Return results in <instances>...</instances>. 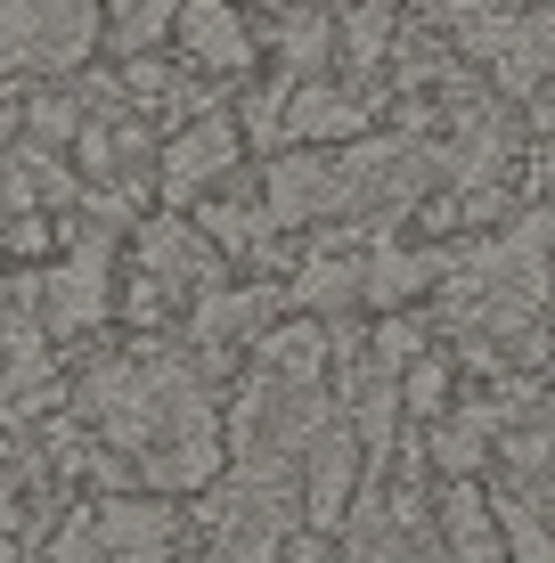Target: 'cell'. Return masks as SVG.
Masks as SVG:
<instances>
[{
    "label": "cell",
    "instance_id": "cell-4",
    "mask_svg": "<svg viewBox=\"0 0 555 563\" xmlns=\"http://www.w3.org/2000/svg\"><path fill=\"white\" fill-rule=\"evenodd\" d=\"M99 42V0H0V74H74Z\"/></svg>",
    "mask_w": 555,
    "mask_h": 563
},
{
    "label": "cell",
    "instance_id": "cell-1",
    "mask_svg": "<svg viewBox=\"0 0 555 563\" xmlns=\"http://www.w3.org/2000/svg\"><path fill=\"white\" fill-rule=\"evenodd\" d=\"M204 360L180 352H123L99 360L82 384H74V409L99 441L140 457V474L156 490H204L221 474V417L213 393L197 376Z\"/></svg>",
    "mask_w": 555,
    "mask_h": 563
},
{
    "label": "cell",
    "instance_id": "cell-2",
    "mask_svg": "<svg viewBox=\"0 0 555 563\" xmlns=\"http://www.w3.org/2000/svg\"><path fill=\"white\" fill-rule=\"evenodd\" d=\"M442 302L449 327L466 343H514L531 327V310L555 295V212L514 221V238H474L442 254Z\"/></svg>",
    "mask_w": 555,
    "mask_h": 563
},
{
    "label": "cell",
    "instance_id": "cell-16",
    "mask_svg": "<svg viewBox=\"0 0 555 563\" xmlns=\"http://www.w3.org/2000/svg\"><path fill=\"white\" fill-rule=\"evenodd\" d=\"M74 131H82V107H74V99H49V90H42V99H33L25 107V140L33 147H74Z\"/></svg>",
    "mask_w": 555,
    "mask_h": 563
},
{
    "label": "cell",
    "instance_id": "cell-7",
    "mask_svg": "<svg viewBox=\"0 0 555 563\" xmlns=\"http://www.w3.org/2000/svg\"><path fill=\"white\" fill-rule=\"evenodd\" d=\"M171 42L204 74H245L254 66V25H245L229 0H180V9H171Z\"/></svg>",
    "mask_w": 555,
    "mask_h": 563
},
{
    "label": "cell",
    "instance_id": "cell-13",
    "mask_svg": "<svg viewBox=\"0 0 555 563\" xmlns=\"http://www.w3.org/2000/svg\"><path fill=\"white\" fill-rule=\"evenodd\" d=\"M328 49H335V25L319 9H286V25H278V57H286V74L295 82H311L319 66H328Z\"/></svg>",
    "mask_w": 555,
    "mask_h": 563
},
{
    "label": "cell",
    "instance_id": "cell-18",
    "mask_svg": "<svg viewBox=\"0 0 555 563\" xmlns=\"http://www.w3.org/2000/svg\"><path fill=\"white\" fill-rule=\"evenodd\" d=\"M531 123H540V131H555V74H547L540 90H531Z\"/></svg>",
    "mask_w": 555,
    "mask_h": 563
},
{
    "label": "cell",
    "instance_id": "cell-9",
    "mask_svg": "<svg viewBox=\"0 0 555 563\" xmlns=\"http://www.w3.org/2000/svg\"><path fill=\"white\" fill-rule=\"evenodd\" d=\"M140 269L164 295H213V238L188 221H147L140 229Z\"/></svg>",
    "mask_w": 555,
    "mask_h": 563
},
{
    "label": "cell",
    "instance_id": "cell-8",
    "mask_svg": "<svg viewBox=\"0 0 555 563\" xmlns=\"http://www.w3.org/2000/svg\"><path fill=\"white\" fill-rule=\"evenodd\" d=\"M221 172H237V123H229L221 107H204V114H188V131L164 147V188L171 197H197Z\"/></svg>",
    "mask_w": 555,
    "mask_h": 563
},
{
    "label": "cell",
    "instance_id": "cell-15",
    "mask_svg": "<svg viewBox=\"0 0 555 563\" xmlns=\"http://www.w3.org/2000/svg\"><path fill=\"white\" fill-rule=\"evenodd\" d=\"M490 433H499V409H466V417H449L442 433H433V457L449 465V474H474L490 450Z\"/></svg>",
    "mask_w": 555,
    "mask_h": 563
},
{
    "label": "cell",
    "instance_id": "cell-19",
    "mask_svg": "<svg viewBox=\"0 0 555 563\" xmlns=\"http://www.w3.org/2000/svg\"><path fill=\"white\" fill-rule=\"evenodd\" d=\"M9 507H16V482H9V474H0V522H9Z\"/></svg>",
    "mask_w": 555,
    "mask_h": 563
},
{
    "label": "cell",
    "instance_id": "cell-12",
    "mask_svg": "<svg viewBox=\"0 0 555 563\" xmlns=\"http://www.w3.org/2000/svg\"><path fill=\"white\" fill-rule=\"evenodd\" d=\"M171 9L180 0H114V57H147V49H164L171 42Z\"/></svg>",
    "mask_w": 555,
    "mask_h": 563
},
{
    "label": "cell",
    "instance_id": "cell-11",
    "mask_svg": "<svg viewBox=\"0 0 555 563\" xmlns=\"http://www.w3.org/2000/svg\"><path fill=\"white\" fill-rule=\"evenodd\" d=\"M286 302H302V310H352V302H359V262H352V254L302 262V278L286 286Z\"/></svg>",
    "mask_w": 555,
    "mask_h": 563
},
{
    "label": "cell",
    "instance_id": "cell-17",
    "mask_svg": "<svg viewBox=\"0 0 555 563\" xmlns=\"http://www.w3.org/2000/svg\"><path fill=\"white\" fill-rule=\"evenodd\" d=\"M9 254H49V221H42V212H16V221H9Z\"/></svg>",
    "mask_w": 555,
    "mask_h": 563
},
{
    "label": "cell",
    "instance_id": "cell-5",
    "mask_svg": "<svg viewBox=\"0 0 555 563\" xmlns=\"http://www.w3.org/2000/svg\"><path fill=\"white\" fill-rule=\"evenodd\" d=\"M33 319H42V335H82V327H99L114 310V245L107 229H82L74 238V254L49 269V278L25 286Z\"/></svg>",
    "mask_w": 555,
    "mask_h": 563
},
{
    "label": "cell",
    "instance_id": "cell-20",
    "mask_svg": "<svg viewBox=\"0 0 555 563\" xmlns=\"http://www.w3.org/2000/svg\"><path fill=\"white\" fill-rule=\"evenodd\" d=\"M540 180H547V205H555V155H547V164H540Z\"/></svg>",
    "mask_w": 555,
    "mask_h": 563
},
{
    "label": "cell",
    "instance_id": "cell-14",
    "mask_svg": "<svg viewBox=\"0 0 555 563\" xmlns=\"http://www.w3.org/2000/svg\"><path fill=\"white\" fill-rule=\"evenodd\" d=\"M442 522H449V555L457 563H499V522H490V507L474 490H457L442 507Z\"/></svg>",
    "mask_w": 555,
    "mask_h": 563
},
{
    "label": "cell",
    "instance_id": "cell-10",
    "mask_svg": "<svg viewBox=\"0 0 555 563\" xmlns=\"http://www.w3.org/2000/svg\"><path fill=\"white\" fill-rule=\"evenodd\" d=\"M204 238H221V254H278V221H270V205H245V197L204 205Z\"/></svg>",
    "mask_w": 555,
    "mask_h": 563
},
{
    "label": "cell",
    "instance_id": "cell-6",
    "mask_svg": "<svg viewBox=\"0 0 555 563\" xmlns=\"http://www.w3.org/2000/svg\"><path fill=\"white\" fill-rule=\"evenodd\" d=\"M270 310H286L278 286H213V295L197 302V319H188V343H197V360L204 367H229V352L237 343H262L270 335Z\"/></svg>",
    "mask_w": 555,
    "mask_h": 563
},
{
    "label": "cell",
    "instance_id": "cell-3",
    "mask_svg": "<svg viewBox=\"0 0 555 563\" xmlns=\"http://www.w3.org/2000/svg\"><path fill=\"white\" fill-rule=\"evenodd\" d=\"M180 515L164 498H99L57 531V563H171Z\"/></svg>",
    "mask_w": 555,
    "mask_h": 563
}]
</instances>
